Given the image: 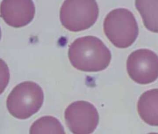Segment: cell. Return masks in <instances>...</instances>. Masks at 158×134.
Instances as JSON below:
<instances>
[{
	"instance_id": "1",
	"label": "cell",
	"mask_w": 158,
	"mask_h": 134,
	"mask_svg": "<svg viewBox=\"0 0 158 134\" xmlns=\"http://www.w3.org/2000/svg\"><path fill=\"white\" fill-rule=\"evenodd\" d=\"M68 57L75 69L93 72L105 69L110 65L111 54L100 39L89 35L77 38L71 44Z\"/></svg>"
},
{
	"instance_id": "2",
	"label": "cell",
	"mask_w": 158,
	"mask_h": 134,
	"mask_svg": "<svg viewBox=\"0 0 158 134\" xmlns=\"http://www.w3.org/2000/svg\"><path fill=\"white\" fill-rule=\"evenodd\" d=\"M44 99L41 87L35 82L26 81L20 83L13 89L7 98L6 105L13 116L25 120L40 110Z\"/></svg>"
},
{
	"instance_id": "3",
	"label": "cell",
	"mask_w": 158,
	"mask_h": 134,
	"mask_svg": "<svg viewBox=\"0 0 158 134\" xmlns=\"http://www.w3.org/2000/svg\"><path fill=\"white\" fill-rule=\"evenodd\" d=\"M103 30L110 42L120 48L132 45L139 34L138 25L135 16L124 8L114 9L106 16Z\"/></svg>"
},
{
	"instance_id": "4",
	"label": "cell",
	"mask_w": 158,
	"mask_h": 134,
	"mask_svg": "<svg viewBox=\"0 0 158 134\" xmlns=\"http://www.w3.org/2000/svg\"><path fill=\"white\" fill-rule=\"evenodd\" d=\"M99 13L96 0H64L60 10V20L66 29L77 32L92 27Z\"/></svg>"
},
{
	"instance_id": "5",
	"label": "cell",
	"mask_w": 158,
	"mask_h": 134,
	"mask_svg": "<svg viewBox=\"0 0 158 134\" xmlns=\"http://www.w3.org/2000/svg\"><path fill=\"white\" fill-rule=\"evenodd\" d=\"M64 119L69 130L75 134H89L97 128L99 115L90 102L78 100L69 105L64 112Z\"/></svg>"
},
{
	"instance_id": "6",
	"label": "cell",
	"mask_w": 158,
	"mask_h": 134,
	"mask_svg": "<svg viewBox=\"0 0 158 134\" xmlns=\"http://www.w3.org/2000/svg\"><path fill=\"white\" fill-rule=\"evenodd\" d=\"M127 69L130 78L140 84L153 83L158 78V56L148 49L134 51L128 56Z\"/></svg>"
},
{
	"instance_id": "7",
	"label": "cell",
	"mask_w": 158,
	"mask_h": 134,
	"mask_svg": "<svg viewBox=\"0 0 158 134\" xmlns=\"http://www.w3.org/2000/svg\"><path fill=\"white\" fill-rule=\"evenodd\" d=\"M35 7L32 0H2L1 16L11 27L19 28L28 25L34 19Z\"/></svg>"
},
{
	"instance_id": "8",
	"label": "cell",
	"mask_w": 158,
	"mask_h": 134,
	"mask_svg": "<svg viewBox=\"0 0 158 134\" xmlns=\"http://www.w3.org/2000/svg\"><path fill=\"white\" fill-rule=\"evenodd\" d=\"M137 109L140 118L146 123L158 126V88L148 90L140 96Z\"/></svg>"
},
{
	"instance_id": "9",
	"label": "cell",
	"mask_w": 158,
	"mask_h": 134,
	"mask_svg": "<svg viewBox=\"0 0 158 134\" xmlns=\"http://www.w3.org/2000/svg\"><path fill=\"white\" fill-rule=\"evenodd\" d=\"M135 5L147 29L158 33V0H135Z\"/></svg>"
},
{
	"instance_id": "10",
	"label": "cell",
	"mask_w": 158,
	"mask_h": 134,
	"mask_svg": "<svg viewBox=\"0 0 158 134\" xmlns=\"http://www.w3.org/2000/svg\"><path fill=\"white\" fill-rule=\"evenodd\" d=\"M29 133L34 134H65L64 128L57 118L51 116H43L31 125Z\"/></svg>"
}]
</instances>
